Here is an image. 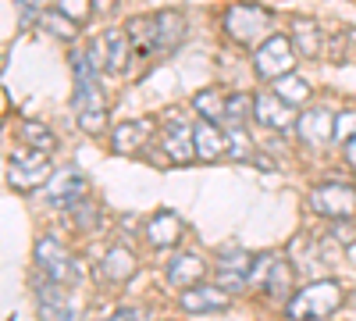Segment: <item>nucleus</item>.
I'll list each match as a JSON object with an SVG mask.
<instances>
[{"instance_id": "f257e3e1", "label": "nucleus", "mask_w": 356, "mask_h": 321, "mask_svg": "<svg viewBox=\"0 0 356 321\" xmlns=\"http://www.w3.org/2000/svg\"><path fill=\"white\" fill-rule=\"evenodd\" d=\"M72 75H75V118L86 132H100L107 125V97H104V82H100V68L89 61V54L75 50L72 54Z\"/></svg>"}, {"instance_id": "f03ea898", "label": "nucleus", "mask_w": 356, "mask_h": 321, "mask_svg": "<svg viewBox=\"0 0 356 321\" xmlns=\"http://www.w3.org/2000/svg\"><path fill=\"white\" fill-rule=\"evenodd\" d=\"M342 285L332 282V279H321V282H310L296 293L289 304H285V314L292 321H317V318H332L339 307H342Z\"/></svg>"}, {"instance_id": "7ed1b4c3", "label": "nucleus", "mask_w": 356, "mask_h": 321, "mask_svg": "<svg viewBox=\"0 0 356 321\" xmlns=\"http://www.w3.org/2000/svg\"><path fill=\"white\" fill-rule=\"evenodd\" d=\"M225 33L239 47H257L260 40L271 36V11H264L257 4H235L225 15Z\"/></svg>"}, {"instance_id": "20e7f679", "label": "nucleus", "mask_w": 356, "mask_h": 321, "mask_svg": "<svg viewBox=\"0 0 356 321\" xmlns=\"http://www.w3.org/2000/svg\"><path fill=\"white\" fill-rule=\"evenodd\" d=\"M310 208L328 221H349V218H356V189L349 182H339V179L321 182L310 193Z\"/></svg>"}, {"instance_id": "39448f33", "label": "nucleus", "mask_w": 356, "mask_h": 321, "mask_svg": "<svg viewBox=\"0 0 356 321\" xmlns=\"http://www.w3.org/2000/svg\"><path fill=\"white\" fill-rule=\"evenodd\" d=\"M8 182L22 193L50 182V154L47 150H18V154H11Z\"/></svg>"}, {"instance_id": "423d86ee", "label": "nucleus", "mask_w": 356, "mask_h": 321, "mask_svg": "<svg viewBox=\"0 0 356 321\" xmlns=\"http://www.w3.org/2000/svg\"><path fill=\"white\" fill-rule=\"evenodd\" d=\"M36 265L43 268V275H47L50 282L68 285V282H75V279H79V265H75V257L65 250V243H61V240H54V236H43V240L36 243Z\"/></svg>"}, {"instance_id": "0eeeda50", "label": "nucleus", "mask_w": 356, "mask_h": 321, "mask_svg": "<svg viewBox=\"0 0 356 321\" xmlns=\"http://www.w3.org/2000/svg\"><path fill=\"white\" fill-rule=\"evenodd\" d=\"M292 61H296V50L289 43V36H267L260 47H257V72L264 79H282L292 72Z\"/></svg>"}, {"instance_id": "6e6552de", "label": "nucleus", "mask_w": 356, "mask_h": 321, "mask_svg": "<svg viewBox=\"0 0 356 321\" xmlns=\"http://www.w3.org/2000/svg\"><path fill=\"white\" fill-rule=\"evenodd\" d=\"M186 40V18L178 11H161L154 15V29H150V61L157 57H168L178 43Z\"/></svg>"}, {"instance_id": "1a4fd4ad", "label": "nucleus", "mask_w": 356, "mask_h": 321, "mask_svg": "<svg viewBox=\"0 0 356 321\" xmlns=\"http://www.w3.org/2000/svg\"><path fill=\"white\" fill-rule=\"evenodd\" d=\"M250 285H260L264 293H271V297H289V265L271 253H264L253 260V275H250Z\"/></svg>"}, {"instance_id": "9d476101", "label": "nucleus", "mask_w": 356, "mask_h": 321, "mask_svg": "<svg viewBox=\"0 0 356 321\" xmlns=\"http://www.w3.org/2000/svg\"><path fill=\"white\" fill-rule=\"evenodd\" d=\"M253 118L260 125H267V129H275V132H289V129H296V122H300V118H296V104L282 100L275 90L257 97V114H253Z\"/></svg>"}, {"instance_id": "9b49d317", "label": "nucleus", "mask_w": 356, "mask_h": 321, "mask_svg": "<svg viewBox=\"0 0 356 321\" xmlns=\"http://www.w3.org/2000/svg\"><path fill=\"white\" fill-rule=\"evenodd\" d=\"M335 114L328 107H314L307 114H300V122H296V132H300V139L307 143V147H328V143L335 139Z\"/></svg>"}, {"instance_id": "f8f14e48", "label": "nucleus", "mask_w": 356, "mask_h": 321, "mask_svg": "<svg viewBox=\"0 0 356 321\" xmlns=\"http://www.w3.org/2000/svg\"><path fill=\"white\" fill-rule=\"evenodd\" d=\"M253 260H257V257H250V253H243V250H228V253H221V257H218V285L228 289V293H235V289L250 285Z\"/></svg>"}, {"instance_id": "ddd939ff", "label": "nucleus", "mask_w": 356, "mask_h": 321, "mask_svg": "<svg viewBox=\"0 0 356 321\" xmlns=\"http://www.w3.org/2000/svg\"><path fill=\"white\" fill-rule=\"evenodd\" d=\"M82 193H86V179L75 168L54 171L50 182H47V200L54 203V208H75V203L82 200Z\"/></svg>"}, {"instance_id": "4468645a", "label": "nucleus", "mask_w": 356, "mask_h": 321, "mask_svg": "<svg viewBox=\"0 0 356 321\" xmlns=\"http://www.w3.org/2000/svg\"><path fill=\"white\" fill-rule=\"evenodd\" d=\"M182 311L186 314H211V311H225L228 307V289L221 285H189L182 289Z\"/></svg>"}, {"instance_id": "2eb2a0df", "label": "nucleus", "mask_w": 356, "mask_h": 321, "mask_svg": "<svg viewBox=\"0 0 356 321\" xmlns=\"http://www.w3.org/2000/svg\"><path fill=\"white\" fill-rule=\"evenodd\" d=\"M36 300H40V318H43V321H75L72 300H68V293H65L61 282H50V279H47V282L40 285Z\"/></svg>"}, {"instance_id": "dca6fc26", "label": "nucleus", "mask_w": 356, "mask_h": 321, "mask_svg": "<svg viewBox=\"0 0 356 321\" xmlns=\"http://www.w3.org/2000/svg\"><path fill=\"white\" fill-rule=\"evenodd\" d=\"M104 68L114 72V75H125L129 68H136V54H132V43L125 33H107L104 36Z\"/></svg>"}, {"instance_id": "f3484780", "label": "nucleus", "mask_w": 356, "mask_h": 321, "mask_svg": "<svg viewBox=\"0 0 356 321\" xmlns=\"http://www.w3.org/2000/svg\"><path fill=\"white\" fill-rule=\"evenodd\" d=\"M164 154L171 157V161H189V157H196V129H189V125H182V122H171L168 129H164Z\"/></svg>"}, {"instance_id": "a211bd4d", "label": "nucleus", "mask_w": 356, "mask_h": 321, "mask_svg": "<svg viewBox=\"0 0 356 321\" xmlns=\"http://www.w3.org/2000/svg\"><path fill=\"white\" fill-rule=\"evenodd\" d=\"M221 154H228V129L203 118V125H196V157L200 161H214Z\"/></svg>"}, {"instance_id": "6ab92c4d", "label": "nucleus", "mask_w": 356, "mask_h": 321, "mask_svg": "<svg viewBox=\"0 0 356 321\" xmlns=\"http://www.w3.org/2000/svg\"><path fill=\"white\" fill-rule=\"evenodd\" d=\"M146 236H150V243L157 250L164 246H175L178 240H182V218H178L175 211H157L150 218V225H146Z\"/></svg>"}, {"instance_id": "aec40b11", "label": "nucleus", "mask_w": 356, "mask_h": 321, "mask_svg": "<svg viewBox=\"0 0 356 321\" xmlns=\"http://www.w3.org/2000/svg\"><path fill=\"white\" fill-rule=\"evenodd\" d=\"M203 260L196 253H175L171 265H168V282L178 285V289H189V285H200L203 279Z\"/></svg>"}, {"instance_id": "412c9836", "label": "nucleus", "mask_w": 356, "mask_h": 321, "mask_svg": "<svg viewBox=\"0 0 356 321\" xmlns=\"http://www.w3.org/2000/svg\"><path fill=\"white\" fill-rule=\"evenodd\" d=\"M150 122H125V125H118L114 129V154H136L146 139H150Z\"/></svg>"}, {"instance_id": "4be33fe9", "label": "nucleus", "mask_w": 356, "mask_h": 321, "mask_svg": "<svg viewBox=\"0 0 356 321\" xmlns=\"http://www.w3.org/2000/svg\"><path fill=\"white\" fill-rule=\"evenodd\" d=\"M292 43L303 57H317L321 54V29L314 18H296L292 22Z\"/></svg>"}, {"instance_id": "5701e85b", "label": "nucleus", "mask_w": 356, "mask_h": 321, "mask_svg": "<svg viewBox=\"0 0 356 321\" xmlns=\"http://www.w3.org/2000/svg\"><path fill=\"white\" fill-rule=\"evenodd\" d=\"M104 275H107L111 282H125V279H132V275H136V257H132L125 246H114V250L104 257Z\"/></svg>"}, {"instance_id": "b1692460", "label": "nucleus", "mask_w": 356, "mask_h": 321, "mask_svg": "<svg viewBox=\"0 0 356 321\" xmlns=\"http://www.w3.org/2000/svg\"><path fill=\"white\" fill-rule=\"evenodd\" d=\"M250 114H257V97H243V93L228 97V111H225V125L228 129H243L250 122Z\"/></svg>"}, {"instance_id": "393cba45", "label": "nucleus", "mask_w": 356, "mask_h": 321, "mask_svg": "<svg viewBox=\"0 0 356 321\" xmlns=\"http://www.w3.org/2000/svg\"><path fill=\"white\" fill-rule=\"evenodd\" d=\"M40 29L43 33H50V36H57V40H75V22L57 8V11H40Z\"/></svg>"}, {"instance_id": "a878e982", "label": "nucleus", "mask_w": 356, "mask_h": 321, "mask_svg": "<svg viewBox=\"0 0 356 321\" xmlns=\"http://www.w3.org/2000/svg\"><path fill=\"white\" fill-rule=\"evenodd\" d=\"M271 90L282 97V100H289V104H296V107H300L307 97H310V86L300 79V75H296V72H289V75H282V79H275V86H271Z\"/></svg>"}, {"instance_id": "bb28decb", "label": "nucleus", "mask_w": 356, "mask_h": 321, "mask_svg": "<svg viewBox=\"0 0 356 321\" xmlns=\"http://www.w3.org/2000/svg\"><path fill=\"white\" fill-rule=\"evenodd\" d=\"M193 104H196V111L203 114L207 122H225V111H228V97H218V93H211V90H203V93H196L193 97Z\"/></svg>"}, {"instance_id": "cd10ccee", "label": "nucleus", "mask_w": 356, "mask_h": 321, "mask_svg": "<svg viewBox=\"0 0 356 321\" xmlns=\"http://www.w3.org/2000/svg\"><path fill=\"white\" fill-rule=\"evenodd\" d=\"M22 139L33 143L36 150H47V154L57 147V136H54L47 125H40V122H25V125H22Z\"/></svg>"}, {"instance_id": "c85d7f7f", "label": "nucleus", "mask_w": 356, "mask_h": 321, "mask_svg": "<svg viewBox=\"0 0 356 321\" xmlns=\"http://www.w3.org/2000/svg\"><path fill=\"white\" fill-rule=\"evenodd\" d=\"M57 8H61V11L75 22V25H82V22L89 18V8H93V0H61Z\"/></svg>"}, {"instance_id": "c756f323", "label": "nucleus", "mask_w": 356, "mask_h": 321, "mask_svg": "<svg viewBox=\"0 0 356 321\" xmlns=\"http://www.w3.org/2000/svg\"><path fill=\"white\" fill-rule=\"evenodd\" d=\"M346 157H349V164L356 168V136H349V139H346Z\"/></svg>"}, {"instance_id": "7c9ffc66", "label": "nucleus", "mask_w": 356, "mask_h": 321, "mask_svg": "<svg viewBox=\"0 0 356 321\" xmlns=\"http://www.w3.org/2000/svg\"><path fill=\"white\" fill-rule=\"evenodd\" d=\"M349 257H353V260H356V243H349Z\"/></svg>"}, {"instance_id": "2f4dec72", "label": "nucleus", "mask_w": 356, "mask_h": 321, "mask_svg": "<svg viewBox=\"0 0 356 321\" xmlns=\"http://www.w3.org/2000/svg\"><path fill=\"white\" fill-rule=\"evenodd\" d=\"M93 321H114V314H107V318H93Z\"/></svg>"}]
</instances>
